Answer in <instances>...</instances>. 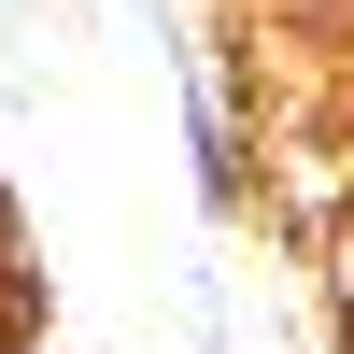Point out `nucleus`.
<instances>
[{"mask_svg": "<svg viewBox=\"0 0 354 354\" xmlns=\"http://www.w3.org/2000/svg\"><path fill=\"white\" fill-rule=\"evenodd\" d=\"M185 142H198V198H213V213H241V113H227V85H185Z\"/></svg>", "mask_w": 354, "mask_h": 354, "instance_id": "obj_1", "label": "nucleus"}]
</instances>
